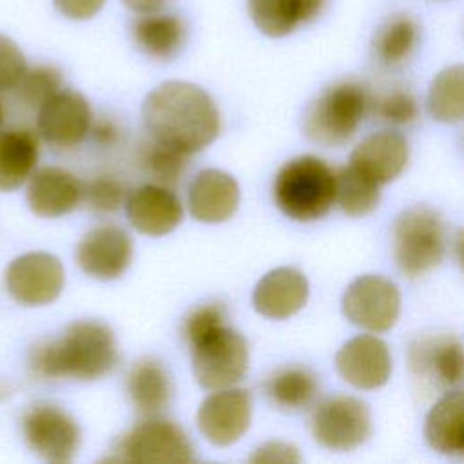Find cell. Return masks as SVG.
Wrapping results in <instances>:
<instances>
[{"label":"cell","instance_id":"obj_1","mask_svg":"<svg viewBox=\"0 0 464 464\" xmlns=\"http://www.w3.org/2000/svg\"><path fill=\"white\" fill-rule=\"evenodd\" d=\"M141 114L150 138L187 154L208 147L221 129L219 111L208 92L181 80L154 87L143 102Z\"/></svg>","mask_w":464,"mask_h":464},{"label":"cell","instance_id":"obj_33","mask_svg":"<svg viewBox=\"0 0 464 464\" xmlns=\"http://www.w3.org/2000/svg\"><path fill=\"white\" fill-rule=\"evenodd\" d=\"M82 199L94 212H114L125 199V187L112 176H98L82 185Z\"/></svg>","mask_w":464,"mask_h":464},{"label":"cell","instance_id":"obj_5","mask_svg":"<svg viewBox=\"0 0 464 464\" xmlns=\"http://www.w3.org/2000/svg\"><path fill=\"white\" fill-rule=\"evenodd\" d=\"M439 212L415 205L402 210L393 223V256L402 274L419 277L435 268L444 256L446 236Z\"/></svg>","mask_w":464,"mask_h":464},{"label":"cell","instance_id":"obj_15","mask_svg":"<svg viewBox=\"0 0 464 464\" xmlns=\"http://www.w3.org/2000/svg\"><path fill=\"white\" fill-rule=\"evenodd\" d=\"M132 259V241L116 225L89 230L76 246V263L91 277L109 281L120 277Z\"/></svg>","mask_w":464,"mask_h":464},{"label":"cell","instance_id":"obj_16","mask_svg":"<svg viewBox=\"0 0 464 464\" xmlns=\"http://www.w3.org/2000/svg\"><path fill=\"white\" fill-rule=\"evenodd\" d=\"M335 368L348 384L361 390H375L392 373L388 344L375 335H357L339 348Z\"/></svg>","mask_w":464,"mask_h":464},{"label":"cell","instance_id":"obj_7","mask_svg":"<svg viewBox=\"0 0 464 464\" xmlns=\"http://www.w3.org/2000/svg\"><path fill=\"white\" fill-rule=\"evenodd\" d=\"M111 460L138 464H185L194 460V446L181 426L147 417L118 439Z\"/></svg>","mask_w":464,"mask_h":464},{"label":"cell","instance_id":"obj_2","mask_svg":"<svg viewBox=\"0 0 464 464\" xmlns=\"http://www.w3.org/2000/svg\"><path fill=\"white\" fill-rule=\"evenodd\" d=\"M116 361L118 348L111 326L96 319H80L60 337L33 346L29 372L38 379L94 381L107 375Z\"/></svg>","mask_w":464,"mask_h":464},{"label":"cell","instance_id":"obj_4","mask_svg":"<svg viewBox=\"0 0 464 464\" xmlns=\"http://www.w3.org/2000/svg\"><path fill=\"white\" fill-rule=\"evenodd\" d=\"M372 109V96L364 83L343 80L326 87L304 111L303 132L324 145H344Z\"/></svg>","mask_w":464,"mask_h":464},{"label":"cell","instance_id":"obj_23","mask_svg":"<svg viewBox=\"0 0 464 464\" xmlns=\"http://www.w3.org/2000/svg\"><path fill=\"white\" fill-rule=\"evenodd\" d=\"M127 393L141 417H156L170 404L172 382L167 368L150 357L136 361L127 372Z\"/></svg>","mask_w":464,"mask_h":464},{"label":"cell","instance_id":"obj_25","mask_svg":"<svg viewBox=\"0 0 464 464\" xmlns=\"http://www.w3.org/2000/svg\"><path fill=\"white\" fill-rule=\"evenodd\" d=\"M38 161V140L27 129L0 130V192L20 188Z\"/></svg>","mask_w":464,"mask_h":464},{"label":"cell","instance_id":"obj_34","mask_svg":"<svg viewBox=\"0 0 464 464\" xmlns=\"http://www.w3.org/2000/svg\"><path fill=\"white\" fill-rule=\"evenodd\" d=\"M225 317H227V314H225V306L221 303L214 301V303L199 304L183 321L181 334H183L185 341L192 346L205 335H208L214 330H218L219 326H223Z\"/></svg>","mask_w":464,"mask_h":464},{"label":"cell","instance_id":"obj_39","mask_svg":"<svg viewBox=\"0 0 464 464\" xmlns=\"http://www.w3.org/2000/svg\"><path fill=\"white\" fill-rule=\"evenodd\" d=\"M92 136L100 145H112L120 138V129L111 120H98L92 127Z\"/></svg>","mask_w":464,"mask_h":464},{"label":"cell","instance_id":"obj_22","mask_svg":"<svg viewBox=\"0 0 464 464\" xmlns=\"http://www.w3.org/2000/svg\"><path fill=\"white\" fill-rule=\"evenodd\" d=\"M130 33L138 49L156 60L178 56L187 42L185 20L161 9L140 13L132 22Z\"/></svg>","mask_w":464,"mask_h":464},{"label":"cell","instance_id":"obj_36","mask_svg":"<svg viewBox=\"0 0 464 464\" xmlns=\"http://www.w3.org/2000/svg\"><path fill=\"white\" fill-rule=\"evenodd\" d=\"M27 69V62L20 47L5 34H0V91L16 87Z\"/></svg>","mask_w":464,"mask_h":464},{"label":"cell","instance_id":"obj_41","mask_svg":"<svg viewBox=\"0 0 464 464\" xmlns=\"http://www.w3.org/2000/svg\"><path fill=\"white\" fill-rule=\"evenodd\" d=\"M2 120H4V109H2V103H0V123H2Z\"/></svg>","mask_w":464,"mask_h":464},{"label":"cell","instance_id":"obj_31","mask_svg":"<svg viewBox=\"0 0 464 464\" xmlns=\"http://www.w3.org/2000/svg\"><path fill=\"white\" fill-rule=\"evenodd\" d=\"M188 156L190 154L154 138L145 141L140 150V160L145 170L163 185H176L179 181L188 167Z\"/></svg>","mask_w":464,"mask_h":464},{"label":"cell","instance_id":"obj_17","mask_svg":"<svg viewBox=\"0 0 464 464\" xmlns=\"http://www.w3.org/2000/svg\"><path fill=\"white\" fill-rule=\"evenodd\" d=\"M130 225L145 236H165L183 219V207L178 196L163 187L147 183L132 190L125 201Z\"/></svg>","mask_w":464,"mask_h":464},{"label":"cell","instance_id":"obj_21","mask_svg":"<svg viewBox=\"0 0 464 464\" xmlns=\"http://www.w3.org/2000/svg\"><path fill=\"white\" fill-rule=\"evenodd\" d=\"M239 205L237 181L218 169L201 170L188 188V210L203 223H221L232 218Z\"/></svg>","mask_w":464,"mask_h":464},{"label":"cell","instance_id":"obj_26","mask_svg":"<svg viewBox=\"0 0 464 464\" xmlns=\"http://www.w3.org/2000/svg\"><path fill=\"white\" fill-rule=\"evenodd\" d=\"M263 390L276 408L283 411H301L314 402L319 384L308 368L285 366L263 382Z\"/></svg>","mask_w":464,"mask_h":464},{"label":"cell","instance_id":"obj_3","mask_svg":"<svg viewBox=\"0 0 464 464\" xmlns=\"http://www.w3.org/2000/svg\"><path fill=\"white\" fill-rule=\"evenodd\" d=\"M334 198V170L317 156H297L276 174L274 201L294 221L323 218L332 208Z\"/></svg>","mask_w":464,"mask_h":464},{"label":"cell","instance_id":"obj_6","mask_svg":"<svg viewBox=\"0 0 464 464\" xmlns=\"http://www.w3.org/2000/svg\"><path fill=\"white\" fill-rule=\"evenodd\" d=\"M462 344L448 332H424L408 350V370L413 390L422 397L442 395L462 381Z\"/></svg>","mask_w":464,"mask_h":464},{"label":"cell","instance_id":"obj_37","mask_svg":"<svg viewBox=\"0 0 464 464\" xmlns=\"http://www.w3.org/2000/svg\"><path fill=\"white\" fill-rule=\"evenodd\" d=\"M248 460L250 462H299L301 457L294 446L279 440H270L259 446Z\"/></svg>","mask_w":464,"mask_h":464},{"label":"cell","instance_id":"obj_32","mask_svg":"<svg viewBox=\"0 0 464 464\" xmlns=\"http://www.w3.org/2000/svg\"><path fill=\"white\" fill-rule=\"evenodd\" d=\"M60 89H62L60 71L53 65H36L33 69H25L24 76L14 87V92L22 105L38 111V107Z\"/></svg>","mask_w":464,"mask_h":464},{"label":"cell","instance_id":"obj_13","mask_svg":"<svg viewBox=\"0 0 464 464\" xmlns=\"http://www.w3.org/2000/svg\"><path fill=\"white\" fill-rule=\"evenodd\" d=\"M92 114L83 94L60 89L38 107V134L51 145L71 149L89 134Z\"/></svg>","mask_w":464,"mask_h":464},{"label":"cell","instance_id":"obj_19","mask_svg":"<svg viewBox=\"0 0 464 464\" xmlns=\"http://www.w3.org/2000/svg\"><path fill=\"white\" fill-rule=\"evenodd\" d=\"M25 199L40 218H60L82 201V181L65 169L42 167L27 179Z\"/></svg>","mask_w":464,"mask_h":464},{"label":"cell","instance_id":"obj_11","mask_svg":"<svg viewBox=\"0 0 464 464\" xmlns=\"http://www.w3.org/2000/svg\"><path fill=\"white\" fill-rule=\"evenodd\" d=\"M343 312L350 323L368 332L390 330L401 312V294L395 283L366 274L350 283L343 295Z\"/></svg>","mask_w":464,"mask_h":464},{"label":"cell","instance_id":"obj_18","mask_svg":"<svg viewBox=\"0 0 464 464\" xmlns=\"http://www.w3.org/2000/svg\"><path fill=\"white\" fill-rule=\"evenodd\" d=\"M410 147L402 134L379 130L364 138L350 156V165L377 185L395 179L408 165Z\"/></svg>","mask_w":464,"mask_h":464},{"label":"cell","instance_id":"obj_40","mask_svg":"<svg viewBox=\"0 0 464 464\" xmlns=\"http://www.w3.org/2000/svg\"><path fill=\"white\" fill-rule=\"evenodd\" d=\"M121 2L136 13H149V11H158L167 7L172 0H121Z\"/></svg>","mask_w":464,"mask_h":464},{"label":"cell","instance_id":"obj_9","mask_svg":"<svg viewBox=\"0 0 464 464\" xmlns=\"http://www.w3.org/2000/svg\"><path fill=\"white\" fill-rule=\"evenodd\" d=\"M370 408L352 395H334L317 404L312 415L314 439L334 451H348L368 440Z\"/></svg>","mask_w":464,"mask_h":464},{"label":"cell","instance_id":"obj_8","mask_svg":"<svg viewBox=\"0 0 464 464\" xmlns=\"http://www.w3.org/2000/svg\"><path fill=\"white\" fill-rule=\"evenodd\" d=\"M246 370L248 344L239 332L227 324L192 344V373L207 390L234 386Z\"/></svg>","mask_w":464,"mask_h":464},{"label":"cell","instance_id":"obj_14","mask_svg":"<svg viewBox=\"0 0 464 464\" xmlns=\"http://www.w3.org/2000/svg\"><path fill=\"white\" fill-rule=\"evenodd\" d=\"M252 397L243 388H221L210 393L198 410V428L214 446H230L250 426Z\"/></svg>","mask_w":464,"mask_h":464},{"label":"cell","instance_id":"obj_35","mask_svg":"<svg viewBox=\"0 0 464 464\" xmlns=\"http://www.w3.org/2000/svg\"><path fill=\"white\" fill-rule=\"evenodd\" d=\"M375 112L386 123L406 125L417 118V102L411 92L395 89L375 102Z\"/></svg>","mask_w":464,"mask_h":464},{"label":"cell","instance_id":"obj_28","mask_svg":"<svg viewBox=\"0 0 464 464\" xmlns=\"http://www.w3.org/2000/svg\"><path fill=\"white\" fill-rule=\"evenodd\" d=\"M335 198L334 201L348 216H366L379 205L381 185L366 178L355 167L346 165L334 172Z\"/></svg>","mask_w":464,"mask_h":464},{"label":"cell","instance_id":"obj_27","mask_svg":"<svg viewBox=\"0 0 464 464\" xmlns=\"http://www.w3.org/2000/svg\"><path fill=\"white\" fill-rule=\"evenodd\" d=\"M419 25L404 13L388 18L373 36V54L381 65L395 67L404 63L417 47Z\"/></svg>","mask_w":464,"mask_h":464},{"label":"cell","instance_id":"obj_12","mask_svg":"<svg viewBox=\"0 0 464 464\" xmlns=\"http://www.w3.org/2000/svg\"><path fill=\"white\" fill-rule=\"evenodd\" d=\"M65 283L60 259L49 252H27L11 261L5 270V286L11 297L24 306L53 303Z\"/></svg>","mask_w":464,"mask_h":464},{"label":"cell","instance_id":"obj_10","mask_svg":"<svg viewBox=\"0 0 464 464\" xmlns=\"http://www.w3.org/2000/svg\"><path fill=\"white\" fill-rule=\"evenodd\" d=\"M22 433L27 446L44 460L65 464L80 448V428L60 406L36 402L22 417Z\"/></svg>","mask_w":464,"mask_h":464},{"label":"cell","instance_id":"obj_24","mask_svg":"<svg viewBox=\"0 0 464 464\" xmlns=\"http://www.w3.org/2000/svg\"><path fill=\"white\" fill-rule=\"evenodd\" d=\"M424 435L428 444L444 455L464 453V397L460 390H450L426 415Z\"/></svg>","mask_w":464,"mask_h":464},{"label":"cell","instance_id":"obj_38","mask_svg":"<svg viewBox=\"0 0 464 464\" xmlns=\"http://www.w3.org/2000/svg\"><path fill=\"white\" fill-rule=\"evenodd\" d=\"M54 7L71 20H87L94 16L105 0H53Z\"/></svg>","mask_w":464,"mask_h":464},{"label":"cell","instance_id":"obj_20","mask_svg":"<svg viewBox=\"0 0 464 464\" xmlns=\"http://www.w3.org/2000/svg\"><path fill=\"white\" fill-rule=\"evenodd\" d=\"M306 299L308 281L292 266H281L265 274L252 294L254 308L270 319L294 315L306 304Z\"/></svg>","mask_w":464,"mask_h":464},{"label":"cell","instance_id":"obj_29","mask_svg":"<svg viewBox=\"0 0 464 464\" xmlns=\"http://www.w3.org/2000/svg\"><path fill=\"white\" fill-rule=\"evenodd\" d=\"M428 111L442 123H457L464 116V69L451 65L440 71L428 91Z\"/></svg>","mask_w":464,"mask_h":464},{"label":"cell","instance_id":"obj_30","mask_svg":"<svg viewBox=\"0 0 464 464\" xmlns=\"http://www.w3.org/2000/svg\"><path fill=\"white\" fill-rule=\"evenodd\" d=\"M248 13L256 27L266 36L279 38L306 24L301 0H248Z\"/></svg>","mask_w":464,"mask_h":464}]
</instances>
